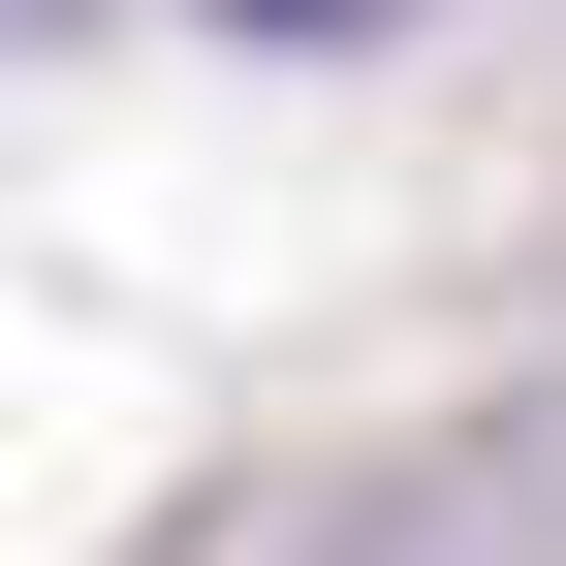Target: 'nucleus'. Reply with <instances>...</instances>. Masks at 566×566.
<instances>
[{"instance_id": "nucleus-1", "label": "nucleus", "mask_w": 566, "mask_h": 566, "mask_svg": "<svg viewBox=\"0 0 566 566\" xmlns=\"http://www.w3.org/2000/svg\"><path fill=\"white\" fill-rule=\"evenodd\" d=\"M252 32H315V0H252Z\"/></svg>"}]
</instances>
